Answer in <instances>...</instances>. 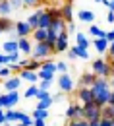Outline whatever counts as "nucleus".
<instances>
[{"instance_id":"393cba45","label":"nucleus","mask_w":114,"mask_h":126,"mask_svg":"<svg viewBox=\"0 0 114 126\" xmlns=\"http://www.w3.org/2000/svg\"><path fill=\"white\" fill-rule=\"evenodd\" d=\"M101 118L112 120L114 118V105H102L101 107Z\"/></svg>"},{"instance_id":"13d9d810","label":"nucleus","mask_w":114,"mask_h":126,"mask_svg":"<svg viewBox=\"0 0 114 126\" xmlns=\"http://www.w3.org/2000/svg\"><path fill=\"white\" fill-rule=\"evenodd\" d=\"M87 126H99V120H93V122H89Z\"/></svg>"},{"instance_id":"39448f33","label":"nucleus","mask_w":114,"mask_h":126,"mask_svg":"<svg viewBox=\"0 0 114 126\" xmlns=\"http://www.w3.org/2000/svg\"><path fill=\"white\" fill-rule=\"evenodd\" d=\"M58 89L62 91V93H70V91H74V87H76V83H74V79L70 74H58Z\"/></svg>"},{"instance_id":"c756f323","label":"nucleus","mask_w":114,"mask_h":126,"mask_svg":"<svg viewBox=\"0 0 114 126\" xmlns=\"http://www.w3.org/2000/svg\"><path fill=\"white\" fill-rule=\"evenodd\" d=\"M31 118H33V120H47V118H49V110L35 109V110H33V114H31Z\"/></svg>"},{"instance_id":"864d4df0","label":"nucleus","mask_w":114,"mask_h":126,"mask_svg":"<svg viewBox=\"0 0 114 126\" xmlns=\"http://www.w3.org/2000/svg\"><path fill=\"white\" fill-rule=\"evenodd\" d=\"M33 126H47L45 120H33Z\"/></svg>"},{"instance_id":"a19ab883","label":"nucleus","mask_w":114,"mask_h":126,"mask_svg":"<svg viewBox=\"0 0 114 126\" xmlns=\"http://www.w3.org/2000/svg\"><path fill=\"white\" fill-rule=\"evenodd\" d=\"M87 124H89L87 120L79 118V120H68V124H66V126H87Z\"/></svg>"},{"instance_id":"49530a36","label":"nucleus","mask_w":114,"mask_h":126,"mask_svg":"<svg viewBox=\"0 0 114 126\" xmlns=\"http://www.w3.org/2000/svg\"><path fill=\"white\" fill-rule=\"evenodd\" d=\"M4 124H6V110L0 109V126H4Z\"/></svg>"},{"instance_id":"2eb2a0df","label":"nucleus","mask_w":114,"mask_h":126,"mask_svg":"<svg viewBox=\"0 0 114 126\" xmlns=\"http://www.w3.org/2000/svg\"><path fill=\"white\" fill-rule=\"evenodd\" d=\"M76 45L81 47V48H85V50H89V47H91V39H89V35L77 31V33H76Z\"/></svg>"},{"instance_id":"69168bd1","label":"nucleus","mask_w":114,"mask_h":126,"mask_svg":"<svg viewBox=\"0 0 114 126\" xmlns=\"http://www.w3.org/2000/svg\"><path fill=\"white\" fill-rule=\"evenodd\" d=\"M47 2H50V0H47Z\"/></svg>"},{"instance_id":"e433bc0d","label":"nucleus","mask_w":114,"mask_h":126,"mask_svg":"<svg viewBox=\"0 0 114 126\" xmlns=\"http://www.w3.org/2000/svg\"><path fill=\"white\" fill-rule=\"evenodd\" d=\"M12 76V70H10V66H0V79H6Z\"/></svg>"},{"instance_id":"dca6fc26","label":"nucleus","mask_w":114,"mask_h":126,"mask_svg":"<svg viewBox=\"0 0 114 126\" xmlns=\"http://www.w3.org/2000/svg\"><path fill=\"white\" fill-rule=\"evenodd\" d=\"M43 12H45V8H41V6H39V8H37V10L33 12L31 16H27V19H25V21H27V25H29L31 29H37V23H39V17H41V14H43Z\"/></svg>"},{"instance_id":"423d86ee","label":"nucleus","mask_w":114,"mask_h":126,"mask_svg":"<svg viewBox=\"0 0 114 126\" xmlns=\"http://www.w3.org/2000/svg\"><path fill=\"white\" fill-rule=\"evenodd\" d=\"M64 114H66L68 120H79V118L83 116V107L79 105V103H70Z\"/></svg>"},{"instance_id":"4c0bfd02","label":"nucleus","mask_w":114,"mask_h":126,"mask_svg":"<svg viewBox=\"0 0 114 126\" xmlns=\"http://www.w3.org/2000/svg\"><path fill=\"white\" fill-rule=\"evenodd\" d=\"M37 78L39 79H54V74L45 72V70H39V72H37Z\"/></svg>"},{"instance_id":"8fccbe9b","label":"nucleus","mask_w":114,"mask_h":126,"mask_svg":"<svg viewBox=\"0 0 114 126\" xmlns=\"http://www.w3.org/2000/svg\"><path fill=\"white\" fill-rule=\"evenodd\" d=\"M99 126H112V122L106 120V118H101V120H99Z\"/></svg>"},{"instance_id":"cd10ccee","label":"nucleus","mask_w":114,"mask_h":126,"mask_svg":"<svg viewBox=\"0 0 114 126\" xmlns=\"http://www.w3.org/2000/svg\"><path fill=\"white\" fill-rule=\"evenodd\" d=\"M70 48L76 52V56H77V58H83V60H87V58H89V50H85V48L77 47V45H74V47H70Z\"/></svg>"},{"instance_id":"a878e982","label":"nucleus","mask_w":114,"mask_h":126,"mask_svg":"<svg viewBox=\"0 0 114 126\" xmlns=\"http://www.w3.org/2000/svg\"><path fill=\"white\" fill-rule=\"evenodd\" d=\"M14 10H12V6H10V2L8 0H2L0 2V17H10Z\"/></svg>"},{"instance_id":"ea45409f","label":"nucleus","mask_w":114,"mask_h":126,"mask_svg":"<svg viewBox=\"0 0 114 126\" xmlns=\"http://www.w3.org/2000/svg\"><path fill=\"white\" fill-rule=\"evenodd\" d=\"M39 2H41V0H21V4L27 6V8H39V6H41Z\"/></svg>"},{"instance_id":"603ef678","label":"nucleus","mask_w":114,"mask_h":126,"mask_svg":"<svg viewBox=\"0 0 114 126\" xmlns=\"http://www.w3.org/2000/svg\"><path fill=\"white\" fill-rule=\"evenodd\" d=\"M0 66H6V54L0 50Z\"/></svg>"},{"instance_id":"6e6552de","label":"nucleus","mask_w":114,"mask_h":126,"mask_svg":"<svg viewBox=\"0 0 114 126\" xmlns=\"http://www.w3.org/2000/svg\"><path fill=\"white\" fill-rule=\"evenodd\" d=\"M60 17L64 19L66 23H72L74 21V4L72 2H64L60 6Z\"/></svg>"},{"instance_id":"58836bf2","label":"nucleus","mask_w":114,"mask_h":126,"mask_svg":"<svg viewBox=\"0 0 114 126\" xmlns=\"http://www.w3.org/2000/svg\"><path fill=\"white\" fill-rule=\"evenodd\" d=\"M17 126H33V118L27 114V112H25V116H23V118L17 122Z\"/></svg>"},{"instance_id":"7ed1b4c3","label":"nucleus","mask_w":114,"mask_h":126,"mask_svg":"<svg viewBox=\"0 0 114 126\" xmlns=\"http://www.w3.org/2000/svg\"><path fill=\"white\" fill-rule=\"evenodd\" d=\"M112 70H114L112 64L108 62V60H104V58H97V60L91 62V72H93L97 78H108Z\"/></svg>"},{"instance_id":"f704fd0d","label":"nucleus","mask_w":114,"mask_h":126,"mask_svg":"<svg viewBox=\"0 0 114 126\" xmlns=\"http://www.w3.org/2000/svg\"><path fill=\"white\" fill-rule=\"evenodd\" d=\"M17 60H19V52L6 54V66H8V64H17Z\"/></svg>"},{"instance_id":"79ce46f5","label":"nucleus","mask_w":114,"mask_h":126,"mask_svg":"<svg viewBox=\"0 0 114 126\" xmlns=\"http://www.w3.org/2000/svg\"><path fill=\"white\" fill-rule=\"evenodd\" d=\"M10 2V6H12V10H19V8H23V4H21V0H8Z\"/></svg>"},{"instance_id":"4be33fe9","label":"nucleus","mask_w":114,"mask_h":126,"mask_svg":"<svg viewBox=\"0 0 114 126\" xmlns=\"http://www.w3.org/2000/svg\"><path fill=\"white\" fill-rule=\"evenodd\" d=\"M77 19H81L83 23H93L95 21V12H91V10H79L77 12Z\"/></svg>"},{"instance_id":"7c9ffc66","label":"nucleus","mask_w":114,"mask_h":126,"mask_svg":"<svg viewBox=\"0 0 114 126\" xmlns=\"http://www.w3.org/2000/svg\"><path fill=\"white\" fill-rule=\"evenodd\" d=\"M50 97H52V95H50ZM43 99V101H37V109L39 110H49L50 109V105H52V99Z\"/></svg>"},{"instance_id":"f03ea898","label":"nucleus","mask_w":114,"mask_h":126,"mask_svg":"<svg viewBox=\"0 0 114 126\" xmlns=\"http://www.w3.org/2000/svg\"><path fill=\"white\" fill-rule=\"evenodd\" d=\"M50 54H54V47H50L47 41L33 45V52H31L33 60H41V62H43V60H49Z\"/></svg>"},{"instance_id":"e2e57ef3","label":"nucleus","mask_w":114,"mask_h":126,"mask_svg":"<svg viewBox=\"0 0 114 126\" xmlns=\"http://www.w3.org/2000/svg\"><path fill=\"white\" fill-rule=\"evenodd\" d=\"M66 2H72V0H66Z\"/></svg>"},{"instance_id":"5701e85b","label":"nucleus","mask_w":114,"mask_h":126,"mask_svg":"<svg viewBox=\"0 0 114 126\" xmlns=\"http://www.w3.org/2000/svg\"><path fill=\"white\" fill-rule=\"evenodd\" d=\"M31 37H33V41H35V43H43V41H47L49 31H47V29H41V27H37V29H33Z\"/></svg>"},{"instance_id":"6ab92c4d","label":"nucleus","mask_w":114,"mask_h":126,"mask_svg":"<svg viewBox=\"0 0 114 126\" xmlns=\"http://www.w3.org/2000/svg\"><path fill=\"white\" fill-rule=\"evenodd\" d=\"M93 43V47L97 48L99 54H104L106 50H108V41L104 39V37H99V39H95V41H91Z\"/></svg>"},{"instance_id":"20e7f679","label":"nucleus","mask_w":114,"mask_h":126,"mask_svg":"<svg viewBox=\"0 0 114 126\" xmlns=\"http://www.w3.org/2000/svg\"><path fill=\"white\" fill-rule=\"evenodd\" d=\"M83 107V120L87 122H93V120H101V105L97 103H87V105H81Z\"/></svg>"},{"instance_id":"37998d69","label":"nucleus","mask_w":114,"mask_h":126,"mask_svg":"<svg viewBox=\"0 0 114 126\" xmlns=\"http://www.w3.org/2000/svg\"><path fill=\"white\" fill-rule=\"evenodd\" d=\"M49 97H50L49 91H39L37 93V101H43V99H49Z\"/></svg>"},{"instance_id":"c9c22d12","label":"nucleus","mask_w":114,"mask_h":126,"mask_svg":"<svg viewBox=\"0 0 114 126\" xmlns=\"http://www.w3.org/2000/svg\"><path fill=\"white\" fill-rule=\"evenodd\" d=\"M56 72H58V74H68V64H66L64 60H58V62H56Z\"/></svg>"},{"instance_id":"72a5a7b5","label":"nucleus","mask_w":114,"mask_h":126,"mask_svg":"<svg viewBox=\"0 0 114 126\" xmlns=\"http://www.w3.org/2000/svg\"><path fill=\"white\" fill-rule=\"evenodd\" d=\"M52 83H54L52 79H39V85L37 87H39V91H49Z\"/></svg>"},{"instance_id":"680f3d73","label":"nucleus","mask_w":114,"mask_h":126,"mask_svg":"<svg viewBox=\"0 0 114 126\" xmlns=\"http://www.w3.org/2000/svg\"><path fill=\"white\" fill-rule=\"evenodd\" d=\"M110 122H112V126H114V118H112V120H110Z\"/></svg>"},{"instance_id":"412c9836","label":"nucleus","mask_w":114,"mask_h":126,"mask_svg":"<svg viewBox=\"0 0 114 126\" xmlns=\"http://www.w3.org/2000/svg\"><path fill=\"white\" fill-rule=\"evenodd\" d=\"M52 23V17H50L49 10L45 8V12L41 14V17H39V23H37V27H41V29H49V25Z\"/></svg>"},{"instance_id":"4d7b16f0","label":"nucleus","mask_w":114,"mask_h":126,"mask_svg":"<svg viewBox=\"0 0 114 126\" xmlns=\"http://www.w3.org/2000/svg\"><path fill=\"white\" fill-rule=\"evenodd\" d=\"M0 109H4V95H0Z\"/></svg>"},{"instance_id":"473e14b6","label":"nucleus","mask_w":114,"mask_h":126,"mask_svg":"<svg viewBox=\"0 0 114 126\" xmlns=\"http://www.w3.org/2000/svg\"><path fill=\"white\" fill-rule=\"evenodd\" d=\"M37 93H39V87L33 83V85H29V87L25 89V95H23V97H25V99H31V97H37Z\"/></svg>"},{"instance_id":"c85d7f7f","label":"nucleus","mask_w":114,"mask_h":126,"mask_svg":"<svg viewBox=\"0 0 114 126\" xmlns=\"http://www.w3.org/2000/svg\"><path fill=\"white\" fill-rule=\"evenodd\" d=\"M23 70H29V72H39V70H41V60H33V58H29V60H27V66H25Z\"/></svg>"},{"instance_id":"052dcab7","label":"nucleus","mask_w":114,"mask_h":126,"mask_svg":"<svg viewBox=\"0 0 114 126\" xmlns=\"http://www.w3.org/2000/svg\"><path fill=\"white\" fill-rule=\"evenodd\" d=\"M4 126H17V124H8V122H6V124H4Z\"/></svg>"},{"instance_id":"a18cd8bd","label":"nucleus","mask_w":114,"mask_h":126,"mask_svg":"<svg viewBox=\"0 0 114 126\" xmlns=\"http://www.w3.org/2000/svg\"><path fill=\"white\" fill-rule=\"evenodd\" d=\"M66 31L68 33H76V23L72 21V23H66Z\"/></svg>"},{"instance_id":"09e8293b","label":"nucleus","mask_w":114,"mask_h":126,"mask_svg":"<svg viewBox=\"0 0 114 126\" xmlns=\"http://www.w3.org/2000/svg\"><path fill=\"white\" fill-rule=\"evenodd\" d=\"M106 79H108V85H110V89H114V70L110 72V76H108Z\"/></svg>"},{"instance_id":"9b49d317","label":"nucleus","mask_w":114,"mask_h":126,"mask_svg":"<svg viewBox=\"0 0 114 126\" xmlns=\"http://www.w3.org/2000/svg\"><path fill=\"white\" fill-rule=\"evenodd\" d=\"M23 116H25V110L6 109V122H8V124H17V122H19Z\"/></svg>"},{"instance_id":"5fc2aeb1","label":"nucleus","mask_w":114,"mask_h":126,"mask_svg":"<svg viewBox=\"0 0 114 126\" xmlns=\"http://www.w3.org/2000/svg\"><path fill=\"white\" fill-rule=\"evenodd\" d=\"M106 105H114V89L110 91V97H108V103Z\"/></svg>"},{"instance_id":"bb28decb","label":"nucleus","mask_w":114,"mask_h":126,"mask_svg":"<svg viewBox=\"0 0 114 126\" xmlns=\"http://www.w3.org/2000/svg\"><path fill=\"white\" fill-rule=\"evenodd\" d=\"M41 70L50 72V74H56V62H52V60H43V62H41Z\"/></svg>"},{"instance_id":"2f4dec72","label":"nucleus","mask_w":114,"mask_h":126,"mask_svg":"<svg viewBox=\"0 0 114 126\" xmlns=\"http://www.w3.org/2000/svg\"><path fill=\"white\" fill-rule=\"evenodd\" d=\"M104 33H106V31H102L101 27H97V25H91V27H89V33H87V35H93L95 39H99V37H104Z\"/></svg>"},{"instance_id":"9d476101","label":"nucleus","mask_w":114,"mask_h":126,"mask_svg":"<svg viewBox=\"0 0 114 126\" xmlns=\"http://www.w3.org/2000/svg\"><path fill=\"white\" fill-rule=\"evenodd\" d=\"M17 48H19V52H23L27 58H31L33 43L29 41V37H19V39H17Z\"/></svg>"},{"instance_id":"3c124183","label":"nucleus","mask_w":114,"mask_h":126,"mask_svg":"<svg viewBox=\"0 0 114 126\" xmlns=\"http://www.w3.org/2000/svg\"><path fill=\"white\" fill-rule=\"evenodd\" d=\"M106 21H108V23H114V12L108 10V14H106Z\"/></svg>"},{"instance_id":"c03bdc74","label":"nucleus","mask_w":114,"mask_h":126,"mask_svg":"<svg viewBox=\"0 0 114 126\" xmlns=\"http://www.w3.org/2000/svg\"><path fill=\"white\" fill-rule=\"evenodd\" d=\"M50 99H52V103H60V101H64V93H56V95H52Z\"/></svg>"},{"instance_id":"4468645a","label":"nucleus","mask_w":114,"mask_h":126,"mask_svg":"<svg viewBox=\"0 0 114 126\" xmlns=\"http://www.w3.org/2000/svg\"><path fill=\"white\" fill-rule=\"evenodd\" d=\"M2 83H4L6 91H17V89H19V85H21V79H19V76H10V78L4 79Z\"/></svg>"},{"instance_id":"f8f14e48","label":"nucleus","mask_w":114,"mask_h":126,"mask_svg":"<svg viewBox=\"0 0 114 126\" xmlns=\"http://www.w3.org/2000/svg\"><path fill=\"white\" fill-rule=\"evenodd\" d=\"M77 101L79 105H87V103H93V93L89 87H77Z\"/></svg>"},{"instance_id":"de8ad7c7","label":"nucleus","mask_w":114,"mask_h":126,"mask_svg":"<svg viewBox=\"0 0 114 126\" xmlns=\"http://www.w3.org/2000/svg\"><path fill=\"white\" fill-rule=\"evenodd\" d=\"M106 54H108V58L114 56V41H112V43H108V50H106Z\"/></svg>"},{"instance_id":"a211bd4d","label":"nucleus","mask_w":114,"mask_h":126,"mask_svg":"<svg viewBox=\"0 0 114 126\" xmlns=\"http://www.w3.org/2000/svg\"><path fill=\"white\" fill-rule=\"evenodd\" d=\"M17 76H19V79H21V81H27L29 85H33V83H37V81H39V78H37V72H29V70H21V72H19Z\"/></svg>"},{"instance_id":"1a4fd4ad","label":"nucleus","mask_w":114,"mask_h":126,"mask_svg":"<svg viewBox=\"0 0 114 126\" xmlns=\"http://www.w3.org/2000/svg\"><path fill=\"white\" fill-rule=\"evenodd\" d=\"M16 37L19 39V37H31V33H33V29L27 25V21L25 19H19V21H16Z\"/></svg>"},{"instance_id":"0e129e2a","label":"nucleus","mask_w":114,"mask_h":126,"mask_svg":"<svg viewBox=\"0 0 114 126\" xmlns=\"http://www.w3.org/2000/svg\"><path fill=\"white\" fill-rule=\"evenodd\" d=\"M0 35H2V29H0Z\"/></svg>"},{"instance_id":"6e6d98bb","label":"nucleus","mask_w":114,"mask_h":126,"mask_svg":"<svg viewBox=\"0 0 114 126\" xmlns=\"http://www.w3.org/2000/svg\"><path fill=\"white\" fill-rule=\"evenodd\" d=\"M106 8H108L110 12H114V2H112V0H108V4H106Z\"/></svg>"},{"instance_id":"774afa93","label":"nucleus","mask_w":114,"mask_h":126,"mask_svg":"<svg viewBox=\"0 0 114 126\" xmlns=\"http://www.w3.org/2000/svg\"><path fill=\"white\" fill-rule=\"evenodd\" d=\"M112 2H114V0H112Z\"/></svg>"},{"instance_id":"f257e3e1","label":"nucleus","mask_w":114,"mask_h":126,"mask_svg":"<svg viewBox=\"0 0 114 126\" xmlns=\"http://www.w3.org/2000/svg\"><path fill=\"white\" fill-rule=\"evenodd\" d=\"M89 89H91V93H93V103H97L101 107L108 103V97H110V91H112V89H110L106 78H97L95 83H93Z\"/></svg>"},{"instance_id":"bf43d9fd","label":"nucleus","mask_w":114,"mask_h":126,"mask_svg":"<svg viewBox=\"0 0 114 126\" xmlns=\"http://www.w3.org/2000/svg\"><path fill=\"white\" fill-rule=\"evenodd\" d=\"M95 2H97V4H102V2H104V0H95Z\"/></svg>"},{"instance_id":"0eeeda50","label":"nucleus","mask_w":114,"mask_h":126,"mask_svg":"<svg viewBox=\"0 0 114 126\" xmlns=\"http://www.w3.org/2000/svg\"><path fill=\"white\" fill-rule=\"evenodd\" d=\"M70 48V33L64 31L58 35V39H56V43H54V54L56 52H66Z\"/></svg>"},{"instance_id":"aec40b11","label":"nucleus","mask_w":114,"mask_h":126,"mask_svg":"<svg viewBox=\"0 0 114 126\" xmlns=\"http://www.w3.org/2000/svg\"><path fill=\"white\" fill-rule=\"evenodd\" d=\"M2 52L4 54H12V52H19V48H17V41L16 39H8L4 45H2Z\"/></svg>"},{"instance_id":"338daca9","label":"nucleus","mask_w":114,"mask_h":126,"mask_svg":"<svg viewBox=\"0 0 114 126\" xmlns=\"http://www.w3.org/2000/svg\"><path fill=\"white\" fill-rule=\"evenodd\" d=\"M0 2H2V0H0Z\"/></svg>"},{"instance_id":"b1692460","label":"nucleus","mask_w":114,"mask_h":126,"mask_svg":"<svg viewBox=\"0 0 114 126\" xmlns=\"http://www.w3.org/2000/svg\"><path fill=\"white\" fill-rule=\"evenodd\" d=\"M0 29L2 33H12V29H16V23L10 17H0Z\"/></svg>"},{"instance_id":"f3484780","label":"nucleus","mask_w":114,"mask_h":126,"mask_svg":"<svg viewBox=\"0 0 114 126\" xmlns=\"http://www.w3.org/2000/svg\"><path fill=\"white\" fill-rule=\"evenodd\" d=\"M95 79H97V76L93 74V72H85V74H81V78H79V87H91L93 83H95Z\"/></svg>"},{"instance_id":"ddd939ff","label":"nucleus","mask_w":114,"mask_h":126,"mask_svg":"<svg viewBox=\"0 0 114 126\" xmlns=\"http://www.w3.org/2000/svg\"><path fill=\"white\" fill-rule=\"evenodd\" d=\"M17 101H19V93H17V91H8V93L4 95V110L14 109L17 105Z\"/></svg>"}]
</instances>
